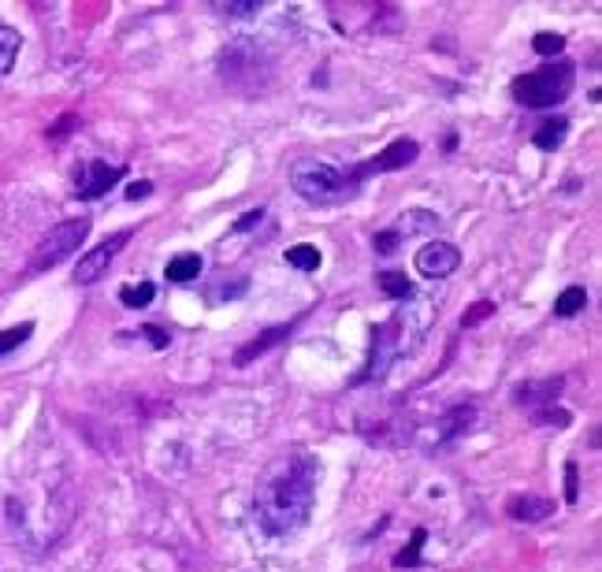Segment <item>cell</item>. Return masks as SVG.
<instances>
[{
  "label": "cell",
  "mask_w": 602,
  "mask_h": 572,
  "mask_svg": "<svg viewBox=\"0 0 602 572\" xmlns=\"http://www.w3.org/2000/svg\"><path fill=\"white\" fill-rule=\"evenodd\" d=\"M145 335H149V342H153L156 350H164V346H168V335L160 331V327H145Z\"/></svg>",
  "instance_id": "obj_31"
},
{
  "label": "cell",
  "mask_w": 602,
  "mask_h": 572,
  "mask_svg": "<svg viewBox=\"0 0 602 572\" xmlns=\"http://www.w3.org/2000/svg\"><path fill=\"white\" fill-rule=\"evenodd\" d=\"M573 82H577V67L569 60H550L528 74H520L513 82V97L525 108H554L573 94Z\"/></svg>",
  "instance_id": "obj_3"
},
{
  "label": "cell",
  "mask_w": 602,
  "mask_h": 572,
  "mask_svg": "<svg viewBox=\"0 0 602 572\" xmlns=\"http://www.w3.org/2000/svg\"><path fill=\"white\" fill-rule=\"evenodd\" d=\"M417 153H420V145L413 142V138H398V142H390L380 156H372V160H365V163H357V168L350 172L353 179H357V186L365 182L369 175H380V172H398V168H410V163L417 160Z\"/></svg>",
  "instance_id": "obj_6"
},
{
  "label": "cell",
  "mask_w": 602,
  "mask_h": 572,
  "mask_svg": "<svg viewBox=\"0 0 602 572\" xmlns=\"http://www.w3.org/2000/svg\"><path fill=\"white\" fill-rule=\"evenodd\" d=\"M291 331H294V323H275V327H268V331H261V335H257L253 342H246L242 350H238V353H234V364H238V368H242V364L257 360L261 353H268L271 346H279V342H283V339H287Z\"/></svg>",
  "instance_id": "obj_10"
},
{
  "label": "cell",
  "mask_w": 602,
  "mask_h": 572,
  "mask_svg": "<svg viewBox=\"0 0 602 572\" xmlns=\"http://www.w3.org/2000/svg\"><path fill=\"white\" fill-rule=\"evenodd\" d=\"M261 0H231V5H216V12L223 15H234V19H250V15H261Z\"/></svg>",
  "instance_id": "obj_23"
},
{
  "label": "cell",
  "mask_w": 602,
  "mask_h": 572,
  "mask_svg": "<svg viewBox=\"0 0 602 572\" xmlns=\"http://www.w3.org/2000/svg\"><path fill=\"white\" fill-rule=\"evenodd\" d=\"M153 298H156L153 282H138V286H123V291H119V301L127 309H145V305H153Z\"/></svg>",
  "instance_id": "obj_19"
},
{
  "label": "cell",
  "mask_w": 602,
  "mask_h": 572,
  "mask_svg": "<svg viewBox=\"0 0 602 572\" xmlns=\"http://www.w3.org/2000/svg\"><path fill=\"white\" fill-rule=\"evenodd\" d=\"M424 539H428V531H424V528H417V531H413V543H410L406 550H401V554L394 557V565H398V568H413V565H417V557H420V547H424Z\"/></svg>",
  "instance_id": "obj_24"
},
{
  "label": "cell",
  "mask_w": 602,
  "mask_h": 572,
  "mask_svg": "<svg viewBox=\"0 0 602 572\" xmlns=\"http://www.w3.org/2000/svg\"><path fill=\"white\" fill-rule=\"evenodd\" d=\"M34 335V323H19V327H8V331H0V357L19 350L26 339Z\"/></svg>",
  "instance_id": "obj_22"
},
{
  "label": "cell",
  "mask_w": 602,
  "mask_h": 572,
  "mask_svg": "<svg viewBox=\"0 0 602 572\" xmlns=\"http://www.w3.org/2000/svg\"><path fill=\"white\" fill-rule=\"evenodd\" d=\"M201 264H205V261H201L197 253H179V257H172L168 261V282H190V279H197L201 275Z\"/></svg>",
  "instance_id": "obj_16"
},
{
  "label": "cell",
  "mask_w": 602,
  "mask_h": 572,
  "mask_svg": "<svg viewBox=\"0 0 602 572\" xmlns=\"http://www.w3.org/2000/svg\"><path fill=\"white\" fill-rule=\"evenodd\" d=\"M268 71H271V60L264 56L257 41H231L220 56V74L231 86H264Z\"/></svg>",
  "instance_id": "obj_5"
},
{
  "label": "cell",
  "mask_w": 602,
  "mask_h": 572,
  "mask_svg": "<svg viewBox=\"0 0 602 572\" xmlns=\"http://www.w3.org/2000/svg\"><path fill=\"white\" fill-rule=\"evenodd\" d=\"M316 476H320V465L309 454H291L283 461L268 465L253 495L257 524L268 536H291V531H298L309 520L316 502Z\"/></svg>",
  "instance_id": "obj_1"
},
{
  "label": "cell",
  "mask_w": 602,
  "mask_h": 572,
  "mask_svg": "<svg viewBox=\"0 0 602 572\" xmlns=\"http://www.w3.org/2000/svg\"><path fill=\"white\" fill-rule=\"evenodd\" d=\"M506 513L513 520H520V524H539V520H547L554 513V502L543 498V495H517V498H509Z\"/></svg>",
  "instance_id": "obj_11"
},
{
  "label": "cell",
  "mask_w": 602,
  "mask_h": 572,
  "mask_svg": "<svg viewBox=\"0 0 602 572\" xmlns=\"http://www.w3.org/2000/svg\"><path fill=\"white\" fill-rule=\"evenodd\" d=\"M123 175H127V168H115V163H104V160H90L86 168L74 172V193L83 197V201L104 197Z\"/></svg>",
  "instance_id": "obj_8"
},
{
  "label": "cell",
  "mask_w": 602,
  "mask_h": 572,
  "mask_svg": "<svg viewBox=\"0 0 602 572\" xmlns=\"http://www.w3.org/2000/svg\"><path fill=\"white\" fill-rule=\"evenodd\" d=\"M580 498V468L577 461L566 465V502H577Z\"/></svg>",
  "instance_id": "obj_28"
},
{
  "label": "cell",
  "mask_w": 602,
  "mask_h": 572,
  "mask_svg": "<svg viewBox=\"0 0 602 572\" xmlns=\"http://www.w3.org/2000/svg\"><path fill=\"white\" fill-rule=\"evenodd\" d=\"M532 49H536L539 56H550V60H554L561 49H566V37H561V34H536Z\"/></svg>",
  "instance_id": "obj_25"
},
{
  "label": "cell",
  "mask_w": 602,
  "mask_h": 572,
  "mask_svg": "<svg viewBox=\"0 0 602 572\" xmlns=\"http://www.w3.org/2000/svg\"><path fill=\"white\" fill-rule=\"evenodd\" d=\"M19 49H23V37H19V30H12V26H0V78H5V74L15 67Z\"/></svg>",
  "instance_id": "obj_17"
},
{
  "label": "cell",
  "mask_w": 602,
  "mask_h": 572,
  "mask_svg": "<svg viewBox=\"0 0 602 572\" xmlns=\"http://www.w3.org/2000/svg\"><path fill=\"white\" fill-rule=\"evenodd\" d=\"M458 264H461L458 245L439 242V238L428 242V245H420V253H417V271H420L424 279H447V275L458 271Z\"/></svg>",
  "instance_id": "obj_9"
},
{
  "label": "cell",
  "mask_w": 602,
  "mask_h": 572,
  "mask_svg": "<svg viewBox=\"0 0 602 572\" xmlns=\"http://www.w3.org/2000/svg\"><path fill=\"white\" fill-rule=\"evenodd\" d=\"M291 186L305 201L324 204V209H328V204H339V201H346L357 190V179L350 172L335 168V163H328V160L309 156V160H298L291 168Z\"/></svg>",
  "instance_id": "obj_2"
},
{
  "label": "cell",
  "mask_w": 602,
  "mask_h": 572,
  "mask_svg": "<svg viewBox=\"0 0 602 572\" xmlns=\"http://www.w3.org/2000/svg\"><path fill=\"white\" fill-rule=\"evenodd\" d=\"M86 234H90V220H86V216L56 223V227L42 238V245H37V250H34V257H30V271H34V275L53 271L56 264H64V261L78 250V245L86 242Z\"/></svg>",
  "instance_id": "obj_4"
},
{
  "label": "cell",
  "mask_w": 602,
  "mask_h": 572,
  "mask_svg": "<svg viewBox=\"0 0 602 572\" xmlns=\"http://www.w3.org/2000/svg\"><path fill=\"white\" fill-rule=\"evenodd\" d=\"M261 220H264V209H253V212H246L242 220L234 223V234H246V231H253V227H257Z\"/></svg>",
  "instance_id": "obj_29"
},
{
  "label": "cell",
  "mask_w": 602,
  "mask_h": 572,
  "mask_svg": "<svg viewBox=\"0 0 602 572\" xmlns=\"http://www.w3.org/2000/svg\"><path fill=\"white\" fill-rule=\"evenodd\" d=\"M439 227V216L435 212H428V209H406L398 220H394V234L398 238H413V234H431Z\"/></svg>",
  "instance_id": "obj_12"
},
{
  "label": "cell",
  "mask_w": 602,
  "mask_h": 572,
  "mask_svg": "<svg viewBox=\"0 0 602 572\" xmlns=\"http://www.w3.org/2000/svg\"><path fill=\"white\" fill-rule=\"evenodd\" d=\"M566 134H569V123L566 119H547L543 127L532 134V145H539L543 153H550V149H558L561 142H566Z\"/></svg>",
  "instance_id": "obj_15"
},
{
  "label": "cell",
  "mask_w": 602,
  "mask_h": 572,
  "mask_svg": "<svg viewBox=\"0 0 602 572\" xmlns=\"http://www.w3.org/2000/svg\"><path fill=\"white\" fill-rule=\"evenodd\" d=\"M472 424H476V409H472V405H458V409H450V413L443 417V442L461 439Z\"/></svg>",
  "instance_id": "obj_14"
},
{
  "label": "cell",
  "mask_w": 602,
  "mask_h": 572,
  "mask_svg": "<svg viewBox=\"0 0 602 572\" xmlns=\"http://www.w3.org/2000/svg\"><path fill=\"white\" fill-rule=\"evenodd\" d=\"M372 245H376V253H383V257H390V253H394V250H398V245H401V238H398V234H394V231H390V227H387V231H380V234H376V238H372Z\"/></svg>",
  "instance_id": "obj_27"
},
{
  "label": "cell",
  "mask_w": 602,
  "mask_h": 572,
  "mask_svg": "<svg viewBox=\"0 0 602 572\" xmlns=\"http://www.w3.org/2000/svg\"><path fill=\"white\" fill-rule=\"evenodd\" d=\"M376 282H380V291H383L387 298H406V301H410V298L417 294L406 271H380V279H376Z\"/></svg>",
  "instance_id": "obj_18"
},
{
  "label": "cell",
  "mask_w": 602,
  "mask_h": 572,
  "mask_svg": "<svg viewBox=\"0 0 602 572\" xmlns=\"http://www.w3.org/2000/svg\"><path fill=\"white\" fill-rule=\"evenodd\" d=\"M561 387H566V380H543V383H525L517 390V401L520 405H536V409H543L550 398H558L561 394Z\"/></svg>",
  "instance_id": "obj_13"
},
{
  "label": "cell",
  "mask_w": 602,
  "mask_h": 572,
  "mask_svg": "<svg viewBox=\"0 0 602 572\" xmlns=\"http://www.w3.org/2000/svg\"><path fill=\"white\" fill-rule=\"evenodd\" d=\"M131 242V231H119V234H112V238H104L97 250H90L83 261L74 264V271H71V279L78 282V286H90V282H97L104 271H108V264L115 261V253L123 250V245Z\"/></svg>",
  "instance_id": "obj_7"
},
{
  "label": "cell",
  "mask_w": 602,
  "mask_h": 572,
  "mask_svg": "<svg viewBox=\"0 0 602 572\" xmlns=\"http://www.w3.org/2000/svg\"><path fill=\"white\" fill-rule=\"evenodd\" d=\"M532 420H536V424H558V428H566V424H569V413H566V409H558V405H543V409H536V413H532Z\"/></svg>",
  "instance_id": "obj_26"
},
{
  "label": "cell",
  "mask_w": 602,
  "mask_h": 572,
  "mask_svg": "<svg viewBox=\"0 0 602 572\" xmlns=\"http://www.w3.org/2000/svg\"><path fill=\"white\" fill-rule=\"evenodd\" d=\"M488 312H495V305H491V301H479V305H476V309H469V312H465V316H461V323H465V327H472V323H476V320H484V316H488Z\"/></svg>",
  "instance_id": "obj_30"
},
{
  "label": "cell",
  "mask_w": 602,
  "mask_h": 572,
  "mask_svg": "<svg viewBox=\"0 0 602 572\" xmlns=\"http://www.w3.org/2000/svg\"><path fill=\"white\" fill-rule=\"evenodd\" d=\"M584 305H587V291L584 286H569V291H561V298L554 301V312L558 316H577Z\"/></svg>",
  "instance_id": "obj_20"
},
{
  "label": "cell",
  "mask_w": 602,
  "mask_h": 572,
  "mask_svg": "<svg viewBox=\"0 0 602 572\" xmlns=\"http://www.w3.org/2000/svg\"><path fill=\"white\" fill-rule=\"evenodd\" d=\"M149 193H153L149 182H134V186H127V201H138V197H149Z\"/></svg>",
  "instance_id": "obj_32"
},
{
  "label": "cell",
  "mask_w": 602,
  "mask_h": 572,
  "mask_svg": "<svg viewBox=\"0 0 602 572\" xmlns=\"http://www.w3.org/2000/svg\"><path fill=\"white\" fill-rule=\"evenodd\" d=\"M287 264H294V268H301V271H316L320 268V250L316 245H291L287 250Z\"/></svg>",
  "instance_id": "obj_21"
}]
</instances>
